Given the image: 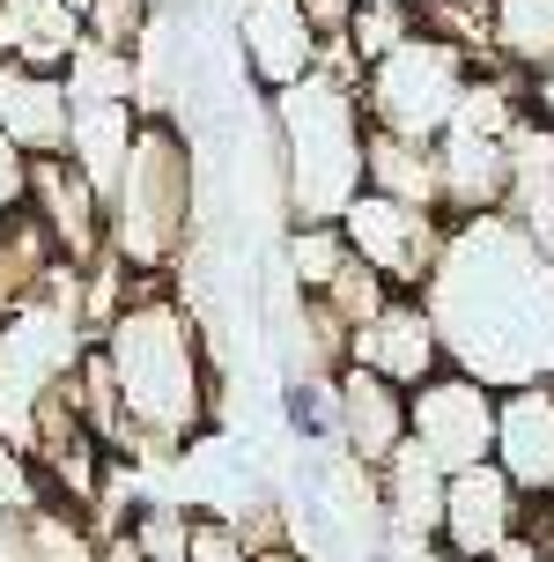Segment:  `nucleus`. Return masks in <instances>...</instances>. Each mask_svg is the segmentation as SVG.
<instances>
[{
  "mask_svg": "<svg viewBox=\"0 0 554 562\" xmlns=\"http://www.w3.org/2000/svg\"><path fill=\"white\" fill-rule=\"evenodd\" d=\"M525 89H532V119H547V126H554V59L540 67V75H525Z\"/></svg>",
  "mask_w": 554,
  "mask_h": 562,
  "instance_id": "obj_32",
  "label": "nucleus"
},
{
  "mask_svg": "<svg viewBox=\"0 0 554 562\" xmlns=\"http://www.w3.org/2000/svg\"><path fill=\"white\" fill-rule=\"evenodd\" d=\"M281 170V215L289 223H340L370 193V112L362 89L340 75H304L296 89L267 97Z\"/></svg>",
  "mask_w": 554,
  "mask_h": 562,
  "instance_id": "obj_3",
  "label": "nucleus"
},
{
  "mask_svg": "<svg viewBox=\"0 0 554 562\" xmlns=\"http://www.w3.org/2000/svg\"><path fill=\"white\" fill-rule=\"evenodd\" d=\"M348 363L377 370V378H392V385H429L437 370H451V356H443V334H437V311H429V296H392L370 326H362L355 340H348Z\"/></svg>",
  "mask_w": 554,
  "mask_h": 562,
  "instance_id": "obj_11",
  "label": "nucleus"
},
{
  "mask_svg": "<svg viewBox=\"0 0 554 562\" xmlns=\"http://www.w3.org/2000/svg\"><path fill=\"white\" fill-rule=\"evenodd\" d=\"M82 30L111 53H134L148 45V30H156V0H82Z\"/></svg>",
  "mask_w": 554,
  "mask_h": 562,
  "instance_id": "obj_26",
  "label": "nucleus"
},
{
  "mask_svg": "<svg viewBox=\"0 0 554 562\" xmlns=\"http://www.w3.org/2000/svg\"><path fill=\"white\" fill-rule=\"evenodd\" d=\"M15 207H30V156L0 134V215H15Z\"/></svg>",
  "mask_w": 554,
  "mask_h": 562,
  "instance_id": "obj_30",
  "label": "nucleus"
},
{
  "mask_svg": "<svg viewBox=\"0 0 554 562\" xmlns=\"http://www.w3.org/2000/svg\"><path fill=\"white\" fill-rule=\"evenodd\" d=\"M496 59L540 75L554 59V0H496Z\"/></svg>",
  "mask_w": 554,
  "mask_h": 562,
  "instance_id": "obj_21",
  "label": "nucleus"
},
{
  "mask_svg": "<svg viewBox=\"0 0 554 562\" xmlns=\"http://www.w3.org/2000/svg\"><path fill=\"white\" fill-rule=\"evenodd\" d=\"M525 488L502 474L496 459L488 467H466V474H451V496H443V548L459 562H496L502 540L525 533Z\"/></svg>",
  "mask_w": 554,
  "mask_h": 562,
  "instance_id": "obj_9",
  "label": "nucleus"
},
{
  "mask_svg": "<svg viewBox=\"0 0 554 562\" xmlns=\"http://www.w3.org/2000/svg\"><path fill=\"white\" fill-rule=\"evenodd\" d=\"M237 53H245V75L267 97L296 89L304 75H318V53L326 37L310 30L304 0H237Z\"/></svg>",
  "mask_w": 554,
  "mask_h": 562,
  "instance_id": "obj_10",
  "label": "nucleus"
},
{
  "mask_svg": "<svg viewBox=\"0 0 554 562\" xmlns=\"http://www.w3.org/2000/svg\"><path fill=\"white\" fill-rule=\"evenodd\" d=\"M0 562H30V533H23V518H0Z\"/></svg>",
  "mask_w": 554,
  "mask_h": 562,
  "instance_id": "obj_33",
  "label": "nucleus"
},
{
  "mask_svg": "<svg viewBox=\"0 0 554 562\" xmlns=\"http://www.w3.org/2000/svg\"><path fill=\"white\" fill-rule=\"evenodd\" d=\"M340 229H348L355 259H370V267L392 281V289L421 296V289H429V274H437V259H443L451 215H437V207H415V200H392V193H362L355 207L340 215Z\"/></svg>",
  "mask_w": 554,
  "mask_h": 562,
  "instance_id": "obj_6",
  "label": "nucleus"
},
{
  "mask_svg": "<svg viewBox=\"0 0 554 562\" xmlns=\"http://www.w3.org/2000/svg\"><path fill=\"white\" fill-rule=\"evenodd\" d=\"M45 504H53L45 467H37L15 437H0V518H30V510H45Z\"/></svg>",
  "mask_w": 554,
  "mask_h": 562,
  "instance_id": "obj_27",
  "label": "nucleus"
},
{
  "mask_svg": "<svg viewBox=\"0 0 554 562\" xmlns=\"http://www.w3.org/2000/svg\"><path fill=\"white\" fill-rule=\"evenodd\" d=\"M97 348H104L111 378H118V400H126V422H134V437H140V459L185 451L215 422L222 378H215V356H207V326L156 274H140L134 304L97 334Z\"/></svg>",
  "mask_w": 554,
  "mask_h": 562,
  "instance_id": "obj_2",
  "label": "nucleus"
},
{
  "mask_svg": "<svg viewBox=\"0 0 554 562\" xmlns=\"http://www.w3.org/2000/svg\"><path fill=\"white\" fill-rule=\"evenodd\" d=\"M193 207H200V170L193 140L178 119H148L134 140V164L111 193V252L134 274H170L185 267L193 245Z\"/></svg>",
  "mask_w": 554,
  "mask_h": 562,
  "instance_id": "obj_4",
  "label": "nucleus"
},
{
  "mask_svg": "<svg viewBox=\"0 0 554 562\" xmlns=\"http://www.w3.org/2000/svg\"><path fill=\"white\" fill-rule=\"evenodd\" d=\"M421 296L451 370L496 393L554 378V259L510 215H459Z\"/></svg>",
  "mask_w": 554,
  "mask_h": 562,
  "instance_id": "obj_1",
  "label": "nucleus"
},
{
  "mask_svg": "<svg viewBox=\"0 0 554 562\" xmlns=\"http://www.w3.org/2000/svg\"><path fill=\"white\" fill-rule=\"evenodd\" d=\"M193 526H200V510L170 504V496H148V504L126 510V533L140 540V555H148V562H185V555H193Z\"/></svg>",
  "mask_w": 554,
  "mask_h": 562,
  "instance_id": "obj_24",
  "label": "nucleus"
},
{
  "mask_svg": "<svg viewBox=\"0 0 554 562\" xmlns=\"http://www.w3.org/2000/svg\"><path fill=\"white\" fill-rule=\"evenodd\" d=\"M140 126H148V112H140L134 97H118V104H75V140H67V156L89 170V186L97 193H118V178H126V164H134V140Z\"/></svg>",
  "mask_w": 554,
  "mask_h": 562,
  "instance_id": "obj_18",
  "label": "nucleus"
},
{
  "mask_svg": "<svg viewBox=\"0 0 554 562\" xmlns=\"http://www.w3.org/2000/svg\"><path fill=\"white\" fill-rule=\"evenodd\" d=\"M377 488H385V540H437L443 533V496H451V474H443L421 445L399 451L385 474H377Z\"/></svg>",
  "mask_w": 554,
  "mask_h": 562,
  "instance_id": "obj_17",
  "label": "nucleus"
},
{
  "mask_svg": "<svg viewBox=\"0 0 554 562\" xmlns=\"http://www.w3.org/2000/svg\"><path fill=\"white\" fill-rule=\"evenodd\" d=\"M362 8H415V0H362Z\"/></svg>",
  "mask_w": 554,
  "mask_h": 562,
  "instance_id": "obj_35",
  "label": "nucleus"
},
{
  "mask_svg": "<svg viewBox=\"0 0 554 562\" xmlns=\"http://www.w3.org/2000/svg\"><path fill=\"white\" fill-rule=\"evenodd\" d=\"M370 193L415 200L443 215V178H437V140H407V134H377L370 126Z\"/></svg>",
  "mask_w": 554,
  "mask_h": 562,
  "instance_id": "obj_20",
  "label": "nucleus"
},
{
  "mask_svg": "<svg viewBox=\"0 0 554 562\" xmlns=\"http://www.w3.org/2000/svg\"><path fill=\"white\" fill-rule=\"evenodd\" d=\"M415 8H362L355 15V30H348V45H355V59L362 67H377L385 53H399L407 37H415Z\"/></svg>",
  "mask_w": 554,
  "mask_h": 562,
  "instance_id": "obj_28",
  "label": "nucleus"
},
{
  "mask_svg": "<svg viewBox=\"0 0 554 562\" xmlns=\"http://www.w3.org/2000/svg\"><path fill=\"white\" fill-rule=\"evenodd\" d=\"M304 15H310V30H318V37H348V30H355V15H362V0H304Z\"/></svg>",
  "mask_w": 554,
  "mask_h": 562,
  "instance_id": "obj_31",
  "label": "nucleus"
},
{
  "mask_svg": "<svg viewBox=\"0 0 554 562\" xmlns=\"http://www.w3.org/2000/svg\"><path fill=\"white\" fill-rule=\"evenodd\" d=\"M0 134L23 156H67V140H75V89H67V75L0 59Z\"/></svg>",
  "mask_w": 554,
  "mask_h": 562,
  "instance_id": "obj_14",
  "label": "nucleus"
},
{
  "mask_svg": "<svg viewBox=\"0 0 554 562\" xmlns=\"http://www.w3.org/2000/svg\"><path fill=\"white\" fill-rule=\"evenodd\" d=\"M59 267H67V259H59V245H53V229H45V215H37V207L0 215V311L45 296Z\"/></svg>",
  "mask_w": 554,
  "mask_h": 562,
  "instance_id": "obj_19",
  "label": "nucleus"
},
{
  "mask_svg": "<svg viewBox=\"0 0 554 562\" xmlns=\"http://www.w3.org/2000/svg\"><path fill=\"white\" fill-rule=\"evenodd\" d=\"M82 37V0H0V59H15V67L67 75Z\"/></svg>",
  "mask_w": 554,
  "mask_h": 562,
  "instance_id": "obj_16",
  "label": "nucleus"
},
{
  "mask_svg": "<svg viewBox=\"0 0 554 562\" xmlns=\"http://www.w3.org/2000/svg\"><path fill=\"white\" fill-rule=\"evenodd\" d=\"M104 562H148V555H140V540L118 526V533H104Z\"/></svg>",
  "mask_w": 554,
  "mask_h": 562,
  "instance_id": "obj_34",
  "label": "nucleus"
},
{
  "mask_svg": "<svg viewBox=\"0 0 554 562\" xmlns=\"http://www.w3.org/2000/svg\"><path fill=\"white\" fill-rule=\"evenodd\" d=\"M496 422H502V393L466 378V370H437L429 385H415V445L443 474L488 467L496 459Z\"/></svg>",
  "mask_w": 554,
  "mask_h": 562,
  "instance_id": "obj_7",
  "label": "nucleus"
},
{
  "mask_svg": "<svg viewBox=\"0 0 554 562\" xmlns=\"http://www.w3.org/2000/svg\"><path fill=\"white\" fill-rule=\"evenodd\" d=\"M496 467L525 488V504H554V378H532V385L502 393Z\"/></svg>",
  "mask_w": 554,
  "mask_h": 562,
  "instance_id": "obj_13",
  "label": "nucleus"
},
{
  "mask_svg": "<svg viewBox=\"0 0 554 562\" xmlns=\"http://www.w3.org/2000/svg\"><path fill=\"white\" fill-rule=\"evenodd\" d=\"M30 207L45 215L67 267H97L111 252V200L89 186L75 156H30Z\"/></svg>",
  "mask_w": 554,
  "mask_h": 562,
  "instance_id": "obj_8",
  "label": "nucleus"
},
{
  "mask_svg": "<svg viewBox=\"0 0 554 562\" xmlns=\"http://www.w3.org/2000/svg\"><path fill=\"white\" fill-rule=\"evenodd\" d=\"M547 562H554V548H547Z\"/></svg>",
  "mask_w": 554,
  "mask_h": 562,
  "instance_id": "obj_36",
  "label": "nucleus"
},
{
  "mask_svg": "<svg viewBox=\"0 0 554 562\" xmlns=\"http://www.w3.org/2000/svg\"><path fill=\"white\" fill-rule=\"evenodd\" d=\"M348 259H355V245H348L340 223H289V281L304 296H326L332 281L348 274Z\"/></svg>",
  "mask_w": 554,
  "mask_h": 562,
  "instance_id": "obj_22",
  "label": "nucleus"
},
{
  "mask_svg": "<svg viewBox=\"0 0 554 562\" xmlns=\"http://www.w3.org/2000/svg\"><path fill=\"white\" fill-rule=\"evenodd\" d=\"M23 533H30V562H104V533L89 526L82 510H67V504L30 510Z\"/></svg>",
  "mask_w": 554,
  "mask_h": 562,
  "instance_id": "obj_23",
  "label": "nucleus"
},
{
  "mask_svg": "<svg viewBox=\"0 0 554 562\" xmlns=\"http://www.w3.org/2000/svg\"><path fill=\"white\" fill-rule=\"evenodd\" d=\"M332 385H340V451L362 459L370 474H385L392 459L415 445V393L362 363H348Z\"/></svg>",
  "mask_w": 554,
  "mask_h": 562,
  "instance_id": "obj_12",
  "label": "nucleus"
},
{
  "mask_svg": "<svg viewBox=\"0 0 554 562\" xmlns=\"http://www.w3.org/2000/svg\"><path fill=\"white\" fill-rule=\"evenodd\" d=\"M392 296H399V289H392V281L377 274L370 259H348V274H340V281L326 289V311L340 318V326H348V340H355L362 326H370V318H377V311L392 304Z\"/></svg>",
  "mask_w": 554,
  "mask_h": 562,
  "instance_id": "obj_25",
  "label": "nucleus"
},
{
  "mask_svg": "<svg viewBox=\"0 0 554 562\" xmlns=\"http://www.w3.org/2000/svg\"><path fill=\"white\" fill-rule=\"evenodd\" d=\"M437 178H443V215L459 223V215H502L510 207V186H518V156H510V140L496 134H466V126H451L437 140Z\"/></svg>",
  "mask_w": 554,
  "mask_h": 562,
  "instance_id": "obj_15",
  "label": "nucleus"
},
{
  "mask_svg": "<svg viewBox=\"0 0 554 562\" xmlns=\"http://www.w3.org/2000/svg\"><path fill=\"white\" fill-rule=\"evenodd\" d=\"M185 562H259V548L245 540V526H237V518H222V510H200L193 555H185Z\"/></svg>",
  "mask_w": 554,
  "mask_h": 562,
  "instance_id": "obj_29",
  "label": "nucleus"
},
{
  "mask_svg": "<svg viewBox=\"0 0 554 562\" xmlns=\"http://www.w3.org/2000/svg\"><path fill=\"white\" fill-rule=\"evenodd\" d=\"M480 59L466 45H451L437 30H415L399 53H385L370 75H362V112L377 134H407V140H443L451 119L466 104Z\"/></svg>",
  "mask_w": 554,
  "mask_h": 562,
  "instance_id": "obj_5",
  "label": "nucleus"
}]
</instances>
